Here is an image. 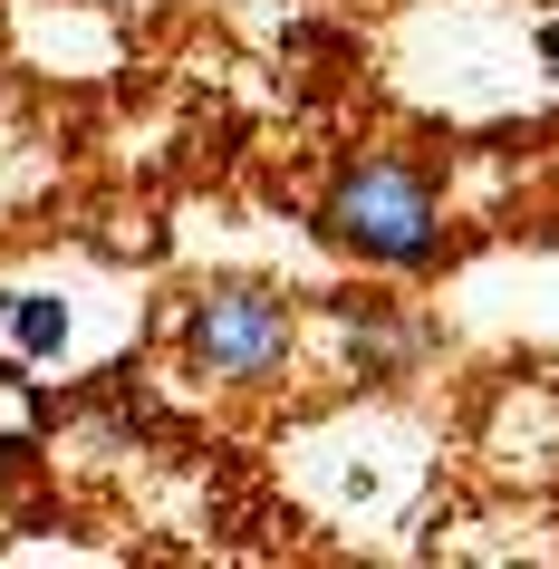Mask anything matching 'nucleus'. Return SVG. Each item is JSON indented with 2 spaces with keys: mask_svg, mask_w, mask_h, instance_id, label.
<instances>
[{
  "mask_svg": "<svg viewBox=\"0 0 559 569\" xmlns=\"http://www.w3.org/2000/svg\"><path fill=\"white\" fill-rule=\"evenodd\" d=\"M319 222H328V241H348L357 261H386V270L435 261V183L415 174V164H396V154L348 164Z\"/></svg>",
  "mask_w": 559,
  "mask_h": 569,
  "instance_id": "nucleus-1",
  "label": "nucleus"
},
{
  "mask_svg": "<svg viewBox=\"0 0 559 569\" xmlns=\"http://www.w3.org/2000/svg\"><path fill=\"white\" fill-rule=\"evenodd\" d=\"M183 358L203 377H232V387H261L290 367V300H270L261 280H222L193 300L183 319Z\"/></svg>",
  "mask_w": 559,
  "mask_h": 569,
  "instance_id": "nucleus-2",
  "label": "nucleus"
},
{
  "mask_svg": "<svg viewBox=\"0 0 559 569\" xmlns=\"http://www.w3.org/2000/svg\"><path fill=\"white\" fill-rule=\"evenodd\" d=\"M0 319L20 329V348H30V358L68 348V309H59V300H0Z\"/></svg>",
  "mask_w": 559,
  "mask_h": 569,
  "instance_id": "nucleus-3",
  "label": "nucleus"
},
{
  "mask_svg": "<svg viewBox=\"0 0 559 569\" xmlns=\"http://www.w3.org/2000/svg\"><path fill=\"white\" fill-rule=\"evenodd\" d=\"M0 387H10V377H0Z\"/></svg>",
  "mask_w": 559,
  "mask_h": 569,
  "instance_id": "nucleus-4",
  "label": "nucleus"
}]
</instances>
